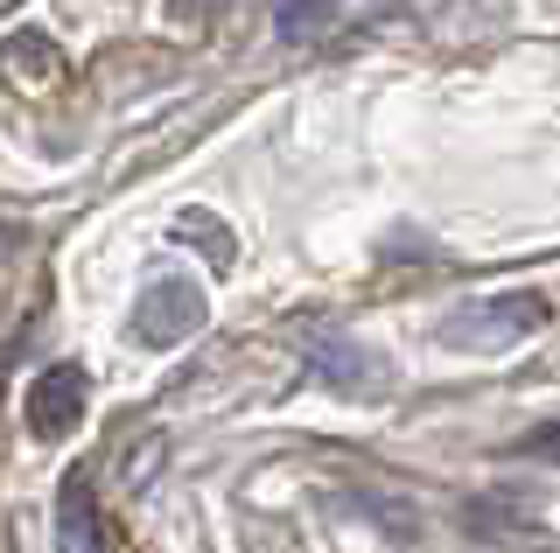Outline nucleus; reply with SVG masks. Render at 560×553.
<instances>
[{
  "label": "nucleus",
  "instance_id": "nucleus-1",
  "mask_svg": "<svg viewBox=\"0 0 560 553\" xmlns=\"http://www.w3.org/2000/svg\"><path fill=\"white\" fill-rule=\"evenodd\" d=\"M547 322V302L539 295H498V302H463L442 322V337L455 351H512L518 337H533Z\"/></svg>",
  "mask_w": 560,
  "mask_h": 553
},
{
  "label": "nucleus",
  "instance_id": "nucleus-2",
  "mask_svg": "<svg viewBox=\"0 0 560 553\" xmlns=\"http://www.w3.org/2000/svg\"><path fill=\"white\" fill-rule=\"evenodd\" d=\"M197 322H203V295L189 281H154L133 308L140 343H183V337H197Z\"/></svg>",
  "mask_w": 560,
  "mask_h": 553
},
{
  "label": "nucleus",
  "instance_id": "nucleus-3",
  "mask_svg": "<svg viewBox=\"0 0 560 553\" xmlns=\"http://www.w3.org/2000/svg\"><path fill=\"white\" fill-rule=\"evenodd\" d=\"M78 413H84V372L78 365H57V372L35 378V392H28V427L35 435H49V442L70 435Z\"/></svg>",
  "mask_w": 560,
  "mask_h": 553
},
{
  "label": "nucleus",
  "instance_id": "nucleus-4",
  "mask_svg": "<svg viewBox=\"0 0 560 553\" xmlns=\"http://www.w3.org/2000/svg\"><path fill=\"white\" fill-rule=\"evenodd\" d=\"M315 365H323V378L337 392H364V386H378V378H385V365H378L372 351H358L350 337H323V343H315Z\"/></svg>",
  "mask_w": 560,
  "mask_h": 553
},
{
  "label": "nucleus",
  "instance_id": "nucleus-5",
  "mask_svg": "<svg viewBox=\"0 0 560 553\" xmlns=\"http://www.w3.org/2000/svg\"><path fill=\"white\" fill-rule=\"evenodd\" d=\"M57 532H63V553H98V532H92V497H84V476L63 483L57 497Z\"/></svg>",
  "mask_w": 560,
  "mask_h": 553
},
{
  "label": "nucleus",
  "instance_id": "nucleus-6",
  "mask_svg": "<svg viewBox=\"0 0 560 553\" xmlns=\"http://www.w3.org/2000/svg\"><path fill=\"white\" fill-rule=\"evenodd\" d=\"M343 22V0H280V36L288 43H315Z\"/></svg>",
  "mask_w": 560,
  "mask_h": 553
},
{
  "label": "nucleus",
  "instance_id": "nucleus-7",
  "mask_svg": "<svg viewBox=\"0 0 560 553\" xmlns=\"http://www.w3.org/2000/svg\"><path fill=\"white\" fill-rule=\"evenodd\" d=\"M183 238H197V246H210V252H218V267L232 259V238H224L218 224H203V217H183Z\"/></svg>",
  "mask_w": 560,
  "mask_h": 553
},
{
  "label": "nucleus",
  "instance_id": "nucleus-8",
  "mask_svg": "<svg viewBox=\"0 0 560 553\" xmlns=\"http://www.w3.org/2000/svg\"><path fill=\"white\" fill-rule=\"evenodd\" d=\"M525 448H533V456H547V462H560V421L533 427V435H525Z\"/></svg>",
  "mask_w": 560,
  "mask_h": 553
},
{
  "label": "nucleus",
  "instance_id": "nucleus-9",
  "mask_svg": "<svg viewBox=\"0 0 560 553\" xmlns=\"http://www.w3.org/2000/svg\"><path fill=\"white\" fill-rule=\"evenodd\" d=\"M210 8H224V0H175V14H210Z\"/></svg>",
  "mask_w": 560,
  "mask_h": 553
}]
</instances>
